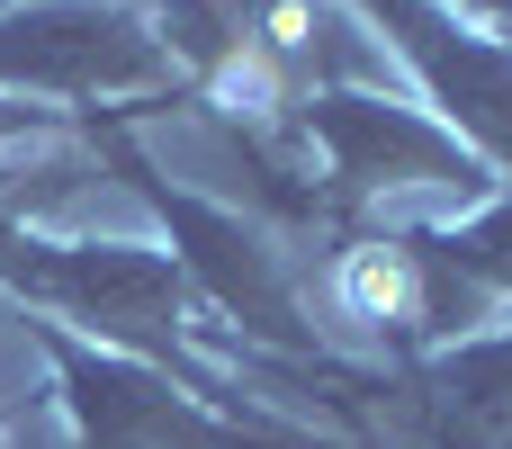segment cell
I'll return each mask as SVG.
<instances>
[{
  "mask_svg": "<svg viewBox=\"0 0 512 449\" xmlns=\"http://www.w3.org/2000/svg\"><path fill=\"white\" fill-rule=\"evenodd\" d=\"M0 288L27 297L36 315H54L63 333H81L90 351H117V360H144L162 369L171 387H189L198 405L216 414H243L225 396V378L198 360L189 324H198V297L180 279L171 252L153 243H45L18 225L9 189H0Z\"/></svg>",
  "mask_w": 512,
  "mask_h": 449,
  "instance_id": "cell-1",
  "label": "cell"
},
{
  "mask_svg": "<svg viewBox=\"0 0 512 449\" xmlns=\"http://www.w3.org/2000/svg\"><path fill=\"white\" fill-rule=\"evenodd\" d=\"M81 135L99 153V171H117L171 234V261L189 279V297L207 315H225V333L243 351H270V360H324V333H315V306L297 288V261L270 225H252L243 207H216L198 189H180L144 144H135V117L126 108H81Z\"/></svg>",
  "mask_w": 512,
  "mask_h": 449,
  "instance_id": "cell-2",
  "label": "cell"
},
{
  "mask_svg": "<svg viewBox=\"0 0 512 449\" xmlns=\"http://www.w3.org/2000/svg\"><path fill=\"white\" fill-rule=\"evenodd\" d=\"M297 144H315V171H324V207L342 234L369 225V207L387 189H459V198H495V171L432 117V108H396L360 81H333V90H306L288 108Z\"/></svg>",
  "mask_w": 512,
  "mask_h": 449,
  "instance_id": "cell-3",
  "label": "cell"
},
{
  "mask_svg": "<svg viewBox=\"0 0 512 449\" xmlns=\"http://www.w3.org/2000/svg\"><path fill=\"white\" fill-rule=\"evenodd\" d=\"M27 333L54 360V396H63L81 449H351V441H315V432L252 423V414H216L189 387H171L162 369L117 360V351H90L63 324H27Z\"/></svg>",
  "mask_w": 512,
  "mask_h": 449,
  "instance_id": "cell-4",
  "label": "cell"
},
{
  "mask_svg": "<svg viewBox=\"0 0 512 449\" xmlns=\"http://www.w3.org/2000/svg\"><path fill=\"white\" fill-rule=\"evenodd\" d=\"M432 90L441 126L512 180V36H486L477 18H459L450 0H351Z\"/></svg>",
  "mask_w": 512,
  "mask_h": 449,
  "instance_id": "cell-5",
  "label": "cell"
},
{
  "mask_svg": "<svg viewBox=\"0 0 512 449\" xmlns=\"http://www.w3.org/2000/svg\"><path fill=\"white\" fill-rule=\"evenodd\" d=\"M0 9H9V0H0Z\"/></svg>",
  "mask_w": 512,
  "mask_h": 449,
  "instance_id": "cell-6",
  "label": "cell"
}]
</instances>
